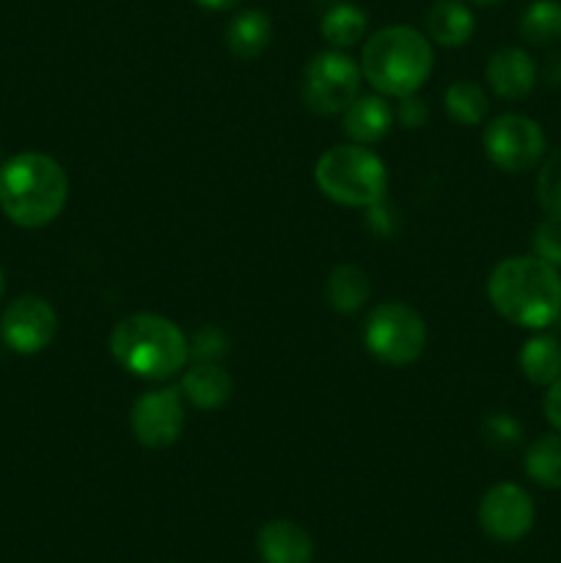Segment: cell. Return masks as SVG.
<instances>
[{
	"mask_svg": "<svg viewBox=\"0 0 561 563\" xmlns=\"http://www.w3.org/2000/svg\"><path fill=\"white\" fill-rule=\"evenodd\" d=\"M487 300L509 324L544 330L561 317V275L539 256H509L490 273Z\"/></svg>",
	"mask_w": 561,
	"mask_h": 563,
	"instance_id": "cell-1",
	"label": "cell"
},
{
	"mask_svg": "<svg viewBox=\"0 0 561 563\" xmlns=\"http://www.w3.org/2000/svg\"><path fill=\"white\" fill-rule=\"evenodd\" d=\"M69 179L58 159L22 152L0 168V209L20 229H44L66 207Z\"/></svg>",
	"mask_w": 561,
	"mask_h": 563,
	"instance_id": "cell-2",
	"label": "cell"
},
{
	"mask_svg": "<svg viewBox=\"0 0 561 563\" xmlns=\"http://www.w3.org/2000/svg\"><path fill=\"white\" fill-rule=\"evenodd\" d=\"M110 355L138 379L176 377L190 361V341L174 319L163 313H130L110 333Z\"/></svg>",
	"mask_w": 561,
	"mask_h": 563,
	"instance_id": "cell-3",
	"label": "cell"
},
{
	"mask_svg": "<svg viewBox=\"0 0 561 563\" xmlns=\"http://www.w3.org/2000/svg\"><path fill=\"white\" fill-rule=\"evenodd\" d=\"M435 69L432 42L410 25L380 27L361 53V75L383 97H410Z\"/></svg>",
	"mask_w": 561,
	"mask_h": 563,
	"instance_id": "cell-4",
	"label": "cell"
},
{
	"mask_svg": "<svg viewBox=\"0 0 561 563\" xmlns=\"http://www.w3.org/2000/svg\"><path fill=\"white\" fill-rule=\"evenodd\" d=\"M314 181L324 198L352 209L374 207L385 201L388 192L385 163L361 143H341L328 148L314 165Z\"/></svg>",
	"mask_w": 561,
	"mask_h": 563,
	"instance_id": "cell-5",
	"label": "cell"
},
{
	"mask_svg": "<svg viewBox=\"0 0 561 563\" xmlns=\"http://www.w3.org/2000/svg\"><path fill=\"white\" fill-rule=\"evenodd\" d=\"M363 344L383 366L405 368L427 350V322L407 302H380L369 311Z\"/></svg>",
	"mask_w": 561,
	"mask_h": 563,
	"instance_id": "cell-6",
	"label": "cell"
},
{
	"mask_svg": "<svg viewBox=\"0 0 561 563\" xmlns=\"http://www.w3.org/2000/svg\"><path fill=\"white\" fill-rule=\"evenodd\" d=\"M361 64L344 49H322L302 71V104L317 115H341L361 97Z\"/></svg>",
	"mask_w": 561,
	"mask_h": 563,
	"instance_id": "cell-7",
	"label": "cell"
},
{
	"mask_svg": "<svg viewBox=\"0 0 561 563\" xmlns=\"http://www.w3.org/2000/svg\"><path fill=\"white\" fill-rule=\"evenodd\" d=\"M484 154L504 174H526L544 159L548 137L542 126L522 113H504L484 126Z\"/></svg>",
	"mask_w": 561,
	"mask_h": 563,
	"instance_id": "cell-8",
	"label": "cell"
},
{
	"mask_svg": "<svg viewBox=\"0 0 561 563\" xmlns=\"http://www.w3.org/2000/svg\"><path fill=\"white\" fill-rule=\"evenodd\" d=\"M130 429L143 449H170L185 432V396L179 388H157L138 396L130 410Z\"/></svg>",
	"mask_w": 561,
	"mask_h": 563,
	"instance_id": "cell-9",
	"label": "cell"
},
{
	"mask_svg": "<svg viewBox=\"0 0 561 563\" xmlns=\"http://www.w3.org/2000/svg\"><path fill=\"white\" fill-rule=\"evenodd\" d=\"M537 506L520 484L501 482L479 500V526L493 542L515 544L531 533Z\"/></svg>",
	"mask_w": 561,
	"mask_h": 563,
	"instance_id": "cell-10",
	"label": "cell"
},
{
	"mask_svg": "<svg viewBox=\"0 0 561 563\" xmlns=\"http://www.w3.org/2000/svg\"><path fill=\"white\" fill-rule=\"evenodd\" d=\"M58 333V313L44 297L22 295L0 317V339L16 355H38Z\"/></svg>",
	"mask_w": 561,
	"mask_h": 563,
	"instance_id": "cell-11",
	"label": "cell"
},
{
	"mask_svg": "<svg viewBox=\"0 0 561 563\" xmlns=\"http://www.w3.org/2000/svg\"><path fill=\"white\" fill-rule=\"evenodd\" d=\"M487 86L506 102L526 99L537 86V64L520 47H501L487 60Z\"/></svg>",
	"mask_w": 561,
	"mask_h": 563,
	"instance_id": "cell-12",
	"label": "cell"
},
{
	"mask_svg": "<svg viewBox=\"0 0 561 563\" xmlns=\"http://www.w3.org/2000/svg\"><path fill=\"white\" fill-rule=\"evenodd\" d=\"M258 559L264 563H311L314 539L295 520H270L256 537Z\"/></svg>",
	"mask_w": 561,
	"mask_h": 563,
	"instance_id": "cell-13",
	"label": "cell"
},
{
	"mask_svg": "<svg viewBox=\"0 0 561 563\" xmlns=\"http://www.w3.org/2000/svg\"><path fill=\"white\" fill-rule=\"evenodd\" d=\"M179 390L196 410H220L234 394V379L220 363H193L182 374Z\"/></svg>",
	"mask_w": 561,
	"mask_h": 563,
	"instance_id": "cell-14",
	"label": "cell"
},
{
	"mask_svg": "<svg viewBox=\"0 0 561 563\" xmlns=\"http://www.w3.org/2000/svg\"><path fill=\"white\" fill-rule=\"evenodd\" d=\"M391 124H394V110L385 102L383 93L358 97L341 113V130L352 143H361V146H372V143L383 141L391 132Z\"/></svg>",
	"mask_w": 561,
	"mask_h": 563,
	"instance_id": "cell-15",
	"label": "cell"
},
{
	"mask_svg": "<svg viewBox=\"0 0 561 563\" xmlns=\"http://www.w3.org/2000/svg\"><path fill=\"white\" fill-rule=\"evenodd\" d=\"M270 42H273V22L258 9L240 11L226 25V49L231 53V58H258L270 47Z\"/></svg>",
	"mask_w": 561,
	"mask_h": 563,
	"instance_id": "cell-16",
	"label": "cell"
},
{
	"mask_svg": "<svg viewBox=\"0 0 561 563\" xmlns=\"http://www.w3.org/2000/svg\"><path fill=\"white\" fill-rule=\"evenodd\" d=\"M476 31L473 11L460 0H438L427 11V38L440 47H465Z\"/></svg>",
	"mask_w": 561,
	"mask_h": 563,
	"instance_id": "cell-17",
	"label": "cell"
},
{
	"mask_svg": "<svg viewBox=\"0 0 561 563\" xmlns=\"http://www.w3.org/2000/svg\"><path fill=\"white\" fill-rule=\"evenodd\" d=\"M324 297H328L330 308L336 313H358L372 297V278L366 269L355 267V264H339L333 273L328 275L324 284Z\"/></svg>",
	"mask_w": 561,
	"mask_h": 563,
	"instance_id": "cell-18",
	"label": "cell"
},
{
	"mask_svg": "<svg viewBox=\"0 0 561 563\" xmlns=\"http://www.w3.org/2000/svg\"><path fill=\"white\" fill-rule=\"evenodd\" d=\"M517 366H520L522 377L531 385L548 388L550 383L561 377V344L556 335L539 333L522 344L520 355H517Z\"/></svg>",
	"mask_w": 561,
	"mask_h": 563,
	"instance_id": "cell-19",
	"label": "cell"
},
{
	"mask_svg": "<svg viewBox=\"0 0 561 563\" xmlns=\"http://www.w3.org/2000/svg\"><path fill=\"white\" fill-rule=\"evenodd\" d=\"M369 31V16L366 11L358 9L352 3H336L333 9H328L319 22V33H322L324 42L333 49H350L366 36Z\"/></svg>",
	"mask_w": 561,
	"mask_h": 563,
	"instance_id": "cell-20",
	"label": "cell"
},
{
	"mask_svg": "<svg viewBox=\"0 0 561 563\" xmlns=\"http://www.w3.org/2000/svg\"><path fill=\"white\" fill-rule=\"evenodd\" d=\"M522 471L544 489H561V432L542 434L522 454Z\"/></svg>",
	"mask_w": 561,
	"mask_h": 563,
	"instance_id": "cell-21",
	"label": "cell"
},
{
	"mask_svg": "<svg viewBox=\"0 0 561 563\" xmlns=\"http://www.w3.org/2000/svg\"><path fill=\"white\" fill-rule=\"evenodd\" d=\"M443 108L446 115L451 121L462 126H476L482 124L484 115H487L490 102H487V93L479 82L473 80H457L446 88L443 93Z\"/></svg>",
	"mask_w": 561,
	"mask_h": 563,
	"instance_id": "cell-22",
	"label": "cell"
},
{
	"mask_svg": "<svg viewBox=\"0 0 561 563\" xmlns=\"http://www.w3.org/2000/svg\"><path fill=\"white\" fill-rule=\"evenodd\" d=\"M520 36L528 44H553L561 38V3L559 0H534L520 16Z\"/></svg>",
	"mask_w": 561,
	"mask_h": 563,
	"instance_id": "cell-23",
	"label": "cell"
},
{
	"mask_svg": "<svg viewBox=\"0 0 561 563\" xmlns=\"http://www.w3.org/2000/svg\"><path fill=\"white\" fill-rule=\"evenodd\" d=\"M537 203L544 218L561 220V148H556L539 163Z\"/></svg>",
	"mask_w": 561,
	"mask_h": 563,
	"instance_id": "cell-24",
	"label": "cell"
},
{
	"mask_svg": "<svg viewBox=\"0 0 561 563\" xmlns=\"http://www.w3.org/2000/svg\"><path fill=\"white\" fill-rule=\"evenodd\" d=\"M531 247H534V256H539L542 262L553 264L556 269H561V220L544 218L542 223L534 229Z\"/></svg>",
	"mask_w": 561,
	"mask_h": 563,
	"instance_id": "cell-25",
	"label": "cell"
},
{
	"mask_svg": "<svg viewBox=\"0 0 561 563\" xmlns=\"http://www.w3.org/2000/svg\"><path fill=\"white\" fill-rule=\"evenodd\" d=\"M229 352V339L220 328L196 330L190 341V357L196 363H220V357Z\"/></svg>",
	"mask_w": 561,
	"mask_h": 563,
	"instance_id": "cell-26",
	"label": "cell"
},
{
	"mask_svg": "<svg viewBox=\"0 0 561 563\" xmlns=\"http://www.w3.org/2000/svg\"><path fill=\"white\" fill-rule=\"evenodd\" d=\"M482 429H484V438H487L493 445H501V449H509V445L520 443L522 438L520 423H517L512 416H506V412H493V416L484 418Z\"/></svg>",
	"mask_w": 561,
	"mask_h": 563,
	"instance_id": "cell-27",
	"label": "cell"
},
{
	"mask_svg": "<svg viewBox=\"0 0 561 563\" xmlns=\"http://www.w3.org/2000/svg\"><path fill=\"white\" fill-rule=\"evenodd\" d=\"M394 119L399 121L402 126H407V130H418V126L427 124L429 119V110H427V102H424L418 93H410V97H402L399 99V108L394 110Z\"/></svg>",
	"mask_w": 561,
	"mask_h": 563,
	"instance_id": "cell-28",
	"label": "cell"
},
{
	"mask_svg": "<svg viewBox=\"0 0 561 563\" xmlns=\"http://www.w3.org/2000/svg\"><path fill=\"white\" fill-rule=\"evenodd\" d=\"M542 410L550 427H553L556 432H561V377L556 379V383H550L548 390H544Z\"/></svg>",
	"mask_w": 561,
	"mask_h": 563,
	"instance_id": "cell-29",
	"label": "cell"
},
{
	"mask_svg": "<svg viewBox=\"0 0 561 563\" xmlns=\"http://www.w3.org/2000/svg\"><path fill=\"white\" fill-rule=\"evenodd\" d=\"M193 3H198L201 9H207V11H229V9H234L240 0H193Z\"/></svg>",
	"mask_w": 561,
	"mask_h": 563,
	"instance_id": "cell-30",
	"label": "cell"
},
{
	"mask_svg": "<svg viewBox=\"0 0 561 563\" xmlns=\"http://www.w3.org/2000/svg\"><path fill=\"white\" fill-rule=\"evenodd\" d=\"M550 80L559 82V86H561V53L556 55L553 64H550Z\"/></svg>",
	"mask_w": 561,
	"mask_h": 563,
	"instance_id": "cell-31",
	"label": "cell"
},
{
	"mask_svg": "<svg viewBox=\"0 0 561 563\" xmlns=\"http://www.w3.org/2000/svg\"><path fill=\"white\" fill-rule=\"evenodd\" d=\"M471 3H476V5H498V3H504V0H471Z\"/></svg>",
	"mask_w": 561,
	"mask_h": 563,
	"instance_id": "cell-32",
	"label": "cell"
},
{
	"mask_svg": "<svg viewBox=\"0 0 561 563\" xmlns=\"http://www.w3.org/2000/svg\"><path fill=\"white\" fill-rule=\"evenodd\" d=\"M3 289H6V278H3V267H0V297H3Z\"/></svg>",
	"mask_w": 561,
	"mask_h": 563,
	"instance_id": "cell-33",
	"label": "cell"
}]
</instances>
